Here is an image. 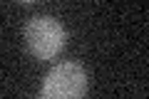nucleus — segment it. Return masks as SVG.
I'll return each mask as SVG.
<instances>
[{
  "instance_id": "1",
  "label": "nucleus",
  "mask_w": 149,
  "mask_h": 99,
  "mask_svg": "<svg viewBox=\"0 0 149 99\" xmlns=\"http://www.w3.org/2000/svg\"><path fill=\"white\" fill-rule=\"evenodd\" d=\"M25 42L32 57L37 60H52L62 52L67 32L57 17L50 15H35L25 25Z\"/></svg>"
},
{
  "instance_id": "2",
  "label": "nucleus",
  "mask_w": 149,
  "mask_h": 99,
  "mask_svg": "<svg viewBox=\"0 0 149 99\" xmlns=\"http://www.w3.org/2000/svg\"><path fill=\"white\" fill-rule=\"evenodd\" d=\"M87 84H90V77L82 64H55L42 82V99H85Z\"/></svg>"
}]
</instances>
